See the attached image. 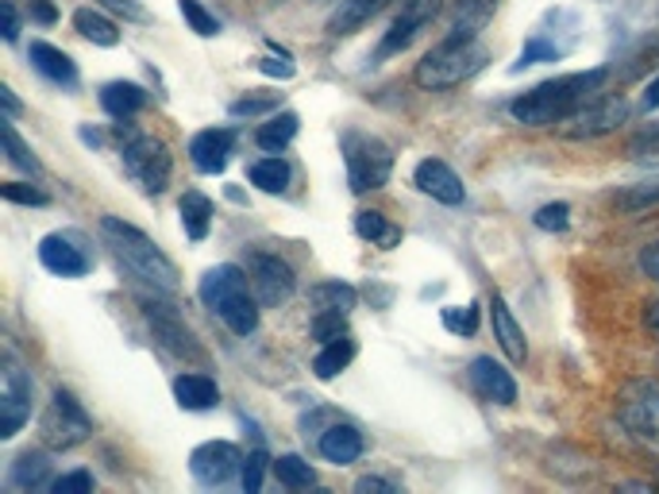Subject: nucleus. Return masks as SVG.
<instances>
[{
    "instance_id": "obj_1",
    "label": "nucleus",
    "mask_w": 659,
    "mask_h": 494,
    "mask_svg": "<svg viewBox=\"0 0 659 494\" xmlns=\"http://www.w3.org/2000/svg\"><path fill=\"white\" fill-rule=\"evenodd\" d=\"M601 82H606V70H590V74H563L551 77L544 86L521 94L509 112H513L517 124H529V128H548V124H563L571 112L583 101H590V94H598Z\"/></svg>"
},
{
    "instance_id": "obj_2",
    "label": "nucleus",
    "mask_w": 659,
    "mask_h": 494,
    "mask_svg": "<svg viewBox=\"0 0 659 494\" xmlns=\"http://www.w3.org/2000/svg\"><path fill=\"white\" fill-rule=\"evenodd\" d=\"M101 236L109 239L116 259L136 274V279H144L147 286H154L159 294H178V267L162 256L151 236H144V232L132 229V224L116 221V217H104Z\"/></svg>"
},
{
    "instance_id": "obj_3",
    "label": "nucleus",
    "mask_w": 659,
    "mask_h": 494,
    "mask_svg": "<svg viewBox=\"0 0 659 494\" xmlns=\"http://www.w3.org/2000/svg\"><path fill=\"white\" fill-rule=\"evenodd\" d=\"M486 66V47L474 39H444L439 47H432L421 62H416L413 77L421 89H451L459 82H467L471 74Z\"/></svg>"
},
{
    "instance_id": "obj_4",
    "label": "nucleus",
    "mask_w": 659,
    "mask_h": 494,
    "mask_svg": "<svg viewBox=\"0 0 659 494\" xmlns=\"http://www.w3.org/2000/svg\"><path fill=\"white\" fill-rule=\"evenodd\" d=\"M344 162H347V182L356 194L366 189H382L394 171V151L382 144L378 136H366V132H347L344 136Z\"/></svg>"
},
{
    "instance_id": "obj_5",
    "label": "nucleus",
    "mask_w": 659,
    "mask_h": 494,
    "mask_svg": "<svg viewBox=\"0 0 659 494\" xmlns=\"http://www.w3.org/2000/svg\"><path fill=\"white\" fill-rule=\"evenodd\" d=\"M39 429H42V441L51 444V448L66 452V448H77L82 441H89L94 421H89V413H85L82 402H77L74 394L54 391L51 406H47V413H42V421H39Z\"/></svg>"
},
{
    "instance_id": "obj_6",
    "label": "nucleus",
    "mask_w": 659,
    "mask_h": 494,
    "mask_svg": "<svg viewBox=\"0 0 659 494\" xmlns=\"http://www.w3.org/2000/svg\"><path fill=\"white\" fill-rule=\"evenodd\" d=\"M618 418L629 433L659 444V383L656 379H633L618 394Z\"/></svg>"
},
{
    "instance_id": "obj_7",
    "label": "nucleus",
    "mask_w": 659,
    "mask_h": 494,
    "mask_svg": "<svg viewBox=\"0 0 659 494\" xmlns=\"http://www.w3.org/2000/svg\"><path fill=\"white\" fill-rule=\"evenodd\" d=\"M625 116H629V104L621 101V97L598 94L579 104V109L559 124V132H563L567 139H598V136H609L618 124H625Z\"/></svg>"
},
{
    "instance_id": "obj_8",
    "label": "nucleus",
    "mask_w": 659,
    "mask_h": 494,
    "mask_svg": "<svg viewBox=\"0 0 659 494\" xmlns=\"http://www.w3.org/2000/svg\"><path fill=\"white\" fill-rule=\"evenodd\" d=\"M124 171L147 189V194H162L170 182V151L162 139L136 136L124 144Z\"/></svg>"
},
{
    "instance_id": "obj_9",
    "label": "nucleus",
    "mask_w": 659,
    "mask_h": 494,
    "mask_svg": "<svg viewBox=\"0 0 659 494\" xmlns=\"http://www.w3.org/2000/svg\"><path fill=\"white\" fill-rule=\"evenodd\" d=\"M439 9H444V0H401L398 20H394V27H389L386 39L378 44V59L406 51L416 35H421V27H428L432 20L439 16Z\"/></svg>"
},
{
    "instance_id": "obj_10",
    "label": "nucleus",
    "mask_w": 659,
    "mask_h": 494,
    "mask_svg": "<svg viewBox=\"0 0 659 494\" xmlns=\"http://www.w3.org/2000/svg\"><path fill=\"white\" fill-rule=\"evenodd\" d=\"M32 418V379L16 363H4V383H0V436L20 433V425Z\"/></svg>"
},
{
    "instance_id": "obj_11",
    "label": "nucleus",
    "mask_w": 659,
    "mask_h": 494,
    "mask_svg": "<svg viewBox=\"0 0 659 494\" xmlns=\"http://www.w3.org/2000/svg\"><path fill=\"white\" fill-rule=\"evenodd\" d=\"M294 286H297V279H294V271H289L286 259H278V256L251 259V291H254V298H259V306H282V301H289Z\"/></svg>"
},
{
    "instance_id": "obj_12",
    "label": "nucleus",
    "mask_w": 659,
    "mask_h": 494,
    "mask_svg": "<svg viewBox=\"0 0 659 494\" xmlns=\"http://www.w3.org/2000/svg\"><path fill=\"white\" fill-rule=\"evenodd\" d=\"M239 468H244V456H239V448L228 441H209L201 444V448H194V456H189V471H194L204 486L228 483Z\"/></svg>"
},
{
    "instance_id": "obj_13",
    "label": "nucleus",
    "mask_w": 659,
    "mask_h": 494,
    "mask_svg": "<svg viewBox=\"0 0 659 494\" xmlns=\"http://www.w3.org/2000/svg\"><path fill=\"white\" fill-rule=\"evenodd\" d=\"M139 306H144L147 321H151V329H154V341H159L162 348L174 351V356H197V344H194V336H189L186 321L178 317V309L159 306V301H151V298H144Z\"/></svg>"
},
{
    "instance_id": "obj_14",
    "label": "nucleus",
    "mask_w": 659,
    "mask_h": 494,
    "mask_svg": "<svg viewBox=\"0 0 659 494\" xmlns=\"http://www.w3.org/2000/svg\"><path fill=\"white\" fill-rule=\"evenodd\" d=\"M413 182H416V189H421V194L432 197V201L463 205V197H467V189H463V182H459V174L451 171L448 162H439V159L416 162Z\"/></svg>"
},
{
    "instance_id": "obj_15",
    "label": "nucleus",
    "mask_w": 659,
    "mask_h": 494,
    "mask_svg": "<svg viewBox=\"0 0 659 494\" xmlns=\"http://www.w3.org/2000/svg\"><path fill=\"white\" fill-rule=\"evenodd\" d=\"M471 386L482 394L486 402H498V406H513L517 402V383L506 367L494 363L490 356L471 359Z\"/></svg>"
},
{
    "instance_id": "obj_16",
    "label": "nucleus",
    "mask_w": 659,
    "mask_h": 494,
    "mask_svg": "<svg viewBox=\"0 0 659 494\" xmlns=\"http://www.w3.org/2000/svg\"><path fill=\"white\" fill-rule=\"evenodd\" d=\"M232 144H236V136H232L228 128L197 132V136L189 139V159H194V166L201 174H220L224 166H228Z\"/></svg>"
},
{
    "instance_id": "obj_17",
    "label": "nucleus",
    "mask_w": 659,
    "mask_h": 494,
    "mask_svg": "<svg viewBox=\"0 0 659 494\" xmlns=\"http://www.w3.org/2000/svg\"><path fill=\"white\" fill-rule=\"evenodd\" d=\"M39 259L51 274H62V279H82L89 271V259H85L82 247H74L66 236H47L39 244Z\"/></svg>"
},
{
    "instance_id": "obj_18",
    "label": "nucleus",
    "mask_w": 659,
    "mask_h": 494,
    "mask_svg": "<svg viewBox=\"0 0 659 494\" xmlns=\"http://www.w3.org/2000/svg\"><path fill=\"white\" fill-rule=\"evenodd\" d=\"M490 317H494V336H498L501 351H506L513 363H524V359H529L524 329L513 321V313H509V306H506V298H501V294H494V298H490Z\"/></svg>"
},
{
    "instance_id": "obj_19",
    "label": "nucleus",
    "mask_w": 659,
    "mask_h": 494,
    "mask_svg": "<svg viewBox=\"0 0 659 494\" xmlns=\"http://www.w3.org/2000/svg\"><path fill=\"white\" fill-rule=\"evenodd\" d=\"M321 456L328 464H356L363 456V433L356 425H332L321 433Z\"/></svg>"
},
{
    "instance_id": "obj_20",
    "label": "nucleus",
    "mask_w": 659,
    "mask_h": 494,
    "mask_svg": "<svg viewBox=\"0 0 659 494\" xmlns=\"http://www.w3.org/2000/svg\"><path fill=\"white\" fill-rule=\"evenodd\" d=\"M212 313L220 317V321L228 324L232 333L236 336H247V333H254L259 329V298H251L247 291H236V294H228V298L220 301Z\"/></svg>"
},
{
    "instance_id": "obj_21",
    "label": "nucleus",
    "mask_w": 659,
    "mask_h": 494,
    "mask_svg": "<svg viewBox=\"0 0 659 494\" xmlns=\"http://www.w3.org/2000/svg\"><path fill=\"white\" fill-rule=\"evenodd\" d=\"M494 4H498V0H456V4H451L448 35L451 39H474L482 27L490 24Z\"/></svg>"
},
{
    "instance_id": "obj_22",
    "label": "nucleus",
    "mask_w": 659,
    "mask_h": 494,
    "mask_svg": "<svg viewBox=\"0 0 659 494\" xmlns=\"http://www.w3.org/2000/svg\"><path fill=\"white\" fill-rule=\"evenodd\" d=\"M389 0H339V9L328 16V35H356L366 20H374Z\"/></svg>"
},
{
    "instance_id": "obj_23",
    "label": "nucleus",
    "mask_w": 659,
    "mask_h": 494,
    "mask_svg": "<svg viewBox=\"0 0 659 494\" xmlns=\"http://www.w3.org/2000/svg\"><path fill=\"white\" fill-rule=\"evenodd\" d=\"M32 66L39 70L42 77L59 82V86H74V82H77L74 59H70L66 51H59V47L42 44V39H35V44H32Z\"/></svg>"
},
{
    "instance_id": "obj_24",
    "label": "nucleus",
    "mask_w": 659,
    "mask_h": 494,
    "mask_svg": "<svg viewBox=\"0 0 659 494\" xmlns=\"http://www.w3.org/2000/svg\"><path fill=\"white\" fill-rule=\"evenodd\" d=\"M236 291H247V274L239 271L236 263L212 267V271L201 279V301L209 309H216L220 301L228 298V294H236Z\"/></svg>"
},
{
    "instance_id": "obj_25",
    "label": "nucleus",
    "mask_w": 659,
    "mask_h": 494,
    "mask_svg": "<svg viewBox=\"0 0 659 494\" xmlns=\"http://www.w3.org/2000/svg\"><path fill=\"white\" fill-rule=\"evenodd\" d=\"M174 398H178L182 409H194V413H201V409L216 406L220 391H216V383H212L209 375H178V379H174Z\"/></svg>"
},
{
    "instance_id": "obj_26",
    "label": "nucleus",
    "mask_w": 659,
    "mask_h": 494,
    "mask_svg": "<svg viewBox=\"0 0 659 494\" xmlns=\"http://www.w3.org/2000/svg\"><path fill=\"white\" fill-rule=\"evenodd\" d=\"M101 104L109 116L127 120L147 104V94H144V86H136V82H109V86L101 89Z\"/></svg>"
},
{
    "instance_id": "obj_27",
    "label": "nucleus",
    "mask_w": 659,
    "mask_h": 494,
    "mask_svg": "<svg viewBox=\"0 0 659 494\" xmlns=\"http://www.w3.org/2000/svg\"><path fill=\"white\" fill-rule=\"evenodd\" d=\"M51 479V456L47 452H24L9 471V483L16 491H35V486H47Z\"/></svg>"
},
{
    "instance_id": "obj_28",
    "label": "nucleus",
    "mask_w": 659,
    "mask_h": 494,
    "mask_svg": "<svg viewBox=\"0 0 659 494\" xmlns=\"http://www.w3.org/2000/svg\"><path fill=\"white\" fill-rule=\"evenodd\" d=\"M309 301H313L316 313H351L359 301L356 286H347V282H321V286H313L309 291Z\"/></svg>"
},
{
    "instance_id": "obj_29",
    "label": "nucleus",
    "mask_w": 659,
    "mask_h": 494,
    "mask_svg": "<svg viewBox=\"0 0 659 494\" xmlns=\"http://www.w3.org/2000/svg\"><path fill=\"white\" fill-rule=\"evenodd\" d=\"M74 27H77L82 39H89V44H97V47H116L120 44V27L97 9H77Z\"/></svg>"
},
{
    "instance_id": "obj_30",
    "label": "nucleus",
    "mask_w": 659,
    "mask_h": 494,
    "mask_svg": "<svg viewBox=\"0 0 659 494\" xmlns=\"http://www.w3.org/2000/svg\"><path fill=\"white\" fill-rule=\"evenodd\" d=\"M356 232L374 247H394L401 244V229L398 224H389L378 209H359L356 213Z\"/></svg>"
},
{
    "instance_id": "obj_31",
    "label": "nucleus",
    "mask_w": 659,
    "mask_h": 494,
    "mask_svg": "<svg viewBox=\"0 0 659 494\" xmlns=\"http://www.w3.org/2000/svg\"><path fill=\"white\" fill-rule=\"evenodd\" d=\"M182 229H186L189 239H204L209 236V224H212V201L204 194H197V189H189L186 197H182Z\"/></svg>"
},
{
    "instance_id": "obj_32",
    "label": "nucleus",
    "mask_w": 659,
    "mask_h": 494,
    "mask_svg": "<svg viewBox=\"0 0 659 494\" xmlns=\"http://www.w3.org/2000/svg\"><path fill=\"white\" fill-rule=\"evenodd\" d=\"M294 136H297V112H278V116H271L266 124H259V132H254V144H259L262 151L278 155Z\"/></svg>"
},
{
    "instance_id": "obj_33",
    "label": "nucleus",
    "mask_w": 659,
    "mask_h": 494,
    "mask_svg": "<svg viewBox=\"0 0 659 494\" xmlns=\"http://www.w3.org/2000/svg\"><path fill=\"white\" fill-rule=\"evenodd\" d=\"M356 359V341L351 336H339V341H332V344H324L321 348V356L313 359V371H316V379H336L339 371H344L347 363Z\"/></svg>"
},
{
    "instance_id": "obj_34",
    "label": "nucleus",
    "mask_w": 659,
    "mask_h": 494,
    "mask_svg": "<svg viewBox=\"0 0 659 494\" xmlns=\"http://www.w3.org/2000/svg\"><path fill=\"white\" fill-rule=\"evenodd\" d=\"M251 182L259 189H266V194H282V189L289 186V162L278 159V155H271V159H259L251 166Z\"/></svg>"
},
{
    "instance_id": "obj_35",
    "label": "nucleus",
    "mask_w": 659,
    "mask_h": 494,
    "mask_svg": "<svg viewBox=\"0 0 659 494\" xmlns=\"http://www.w3.org/2000/svg\"><path fill=\"white\" fill-rule=\"evenodd\" d=\"M271 471L278 476L282 486H289V491H301V486L316 483V471L309 468V460H301V456H278V460L271 464Z\"/></svg>"
},
{
    "instance_id": "obj_36",
    "label": "nucleus",
    "mask_w": 659,
    "mask_h": 494,
    "mask_svg": "<svg viewBox=\"0 0 659 494\" xmlns=\"http://www.w3.org/2000/svg\"><path fill=\"white\" fill-rule=\"evenodd\" d=\"M0 136H4V151H9L12 166H20V171H27V174H39V159H35L32 147H24V139L16 136V128H12V116L0 120Z\"/></svg>"
},
{
    "instance_id": "obj_37",
    "label": "nucleus",
    "mask_w": 659,
    "mask_h": 494,
    "mask_svg": "<svg viewBox=\"0 0 659 494\" xmlns=\"http://www.w3.org/2000/svg\"><path fill=\"white\" fill-rule=\"evenodd\" d=\"M439 317H444V329L456 336H474V329H478V309L474 306H448Z\"/></svg>"
},
{
    "instance_id": "obj_38",
    "label": "nucleus",
    "mask_w": 659,
    "mask_h": 494,
    "mask_svg": "<svg viewBox=\"0 0 659 494\" xmlns=\"http://www.w3.org/2000/svg\"><path fill=\"white\" fill-rule=\"evenodd\" d=\"M178 9H182V16H186V24L194 27L197 35H216V32H220L216 16H212V12L204 9L201 0H178Z\"/></svg>"
},
{
    "instance_id": "obj_39",
    "label": "nucleus",
    "mask_w": 659,
    "mask_h": 494,
    "mask_svg": "<svg viewBox=\"0 0 659 494\" xmlns=\"http://www.w3.org/2000/svg\"><path fill=\"white\" fill-rule=\"evenodd\" d=\"M313 336L321 344H332V341H339V336H347V313H316Z\"/></svg>"
},
{
    "instance_id": "obj_40",
    "label": "nucleus",
    "mask_w": 659,
    "mask_h": 494,
    "mask_svg": "<svg viewBox=\"0 0 659 494\" xmlns=\"http://www.w3.org/2000/svg\"><path fill=\"white\" fill-rule=\"evenodd\" d=\"M278 109V94H254V97H239L232 101V116H262V112Z\"/></svg>"
},
{
    "instance_id": "obj_41",
    "label": "nucleus",
    "mask_w": 659,
    "mask_h": 494,
    "mask_svg": "<svg viewBox=\"0 0 659 494\" xmlns=\"http://www.w3.org/2000/svg\"><path fill=\"white\" fill-rule=\"evenodd\" d=\"M266 468H271V460H266V452H251L244 460V468H239V476H244V491L254 494L262 486V476H266Z\"/></svg>"
},
{
    "instance_id": "obj_42",
    "label": "nucleus",
    "mask_w": 659,
    "mask_h": 494,
    "mask_svg": "<svg viewBox=\"0 0 659 494\" xmlns=\"http://www.w3.org/2000/svg\"><path fill=\"white\" fill-rule=\"evenodd\" d=\"M536 229H544V232H563L567 224H571V209H567L563 201H556V205H544V209H536Z\"/></svg>"
},
{
    "instance_id": "obj_43",
    "label": "nucleus",
    "mask_w": 659,
    "mask_h": 494,
    "mask_svg": "<svg viewBox=\"0 0 659 494\" xmlns=\"http://www.w3.org/2000/svg\"><path fill=\"white\" fill-rule=\"evenodd\" d=\"M559 54H563V47L544 44V39H533V44H524V51H521V59H517V66H513V70L533 66V62H556Z\"/></svg>"
},
{
    "instance_id": "obj_44",
    "label": "nucleus",
    "mask_w": 659,
    "mask_h": 494,
    "mask_svg": "<svg viewBox=\"0 0 659 494\" xmlns=\"http://www.w3.org/2000/svg\"><path fill=\"white\" fill-rule=\"evenodd\" d=\"M629 159H659V128H648L629 139Z\"/></svg>"
},
{
    "instance_id": "obj_45",
    "label": "nucleus",
    "mask_w": 659,
    "mask_h": 494,
    "mask_svg": "<svg viewBox=\"0 0 659 494\" xmlns=\"http://www.w3.org/2000/svg\"><path fill=\"white\" fill-rule=\"evenodd\" d=\"M0 194L9 197V201H16V205H47V194H42V189H35V186H24V182H4V186H0Z\"/></svg>"
},
{
    "instance_id": "obj_46",
    "label": "nucleus",
    "mask_w": 659,
    "mask_h": 494,
    "mask_svg": "<svg viewBox=\"0 0 659 494\" xmlns=\"http://www.w3.org/2000/svg\"><path fill=\"white\" fill-rule=\"evenodd\" d=\"M51 491L54 494H85V491H94V476H89V471H70V476L54 479Z\"/></svg>"
},
{
    "instance_id": "obj_47",
    "label": "nucleus",
    "mask_w": 659,
    "mask_h": 494,
    "mask_svg": "<svg viewBox=\"0 0 659 494\" xmlns=\"http://www.w3.org/2000/svg\"><path fill=\"white\" fill-rule=\"evenodd\" d=\"M651 201H659V186H641V189H633V194L618 197L621 209H641V205H651Z\"/></svg>"
},
{
    "instance_id": "obj_48",
    "label": "nucleus",
    "mask_w": 659,
    "mask_h": 494,
    "mask_svg": "<svg viewBox=\"0 0 659 494\" xmlns=\"http://www.w3.org/2000/svg\"><path fill=\"white\" fill-rule=\"evenodd\" d=\"M641 267H644V274H648V279L659 282V239L641 251Z\"/></svg>"
},
{
    "instance_id": "obj_49",
    "label": "nucleus",
    "mask_w": 659,
    "mask_h": 494,
    "mask_svg": "<svg viewBox=\"0 0 659 494\" xmlns=\"http://www.w3.org/2000/svg\"><path fill=\"white\" fill-rule=\"evenodd\" d=\"M27 9L35 12V20H39V24H54V20H59V12H54L51 0H27Z\"/></svg>"
},
{
    "instance_id": "obj_50",
    "label": "nucleus",
    "mask_w": 659,
    "mask_h": 494,
    "mask_svg": "<svg viewBox=\"0 0 659 494\" xmlns=\"http://www.w3.org/2000/svg\"><path fill=\"white\" fill-rule=\"evenodd\" d=\"M0 12H4V39H9V44H16V35H20V20H16V9H12L9 0H4V4H0Z\"/></svg>"
},
{
    "instance_id": "obj_51",
    "label": "nucleus",
    "mask_w": 659,
    "mask_h": 494,
    "mask_svg": "<svg viewBox=\"0 0 659 494\" xmlns=\"http://www.w3.org/2000/svg\"><path fill=\"white\" fill-rule=\"evenodd\" d=\"M356 491L359 494H366V491H398V486H394V483H386V479H378V476H363V479H359V483H356Z\"/></svg>"
},
{
    "instance_id": "obj_52",
    "label": "nucleus",
    "mask_w": 659,
    "mask_h": 494,
    "mask_svg": "<svg viewBox=\"0 0 659 494\" xmlns=\"http://www.w3.org/2000/svg\"><path fill=\"white\" fill-rule=\"evenodd\" d=\"M259 70L271 77H294V66H289V62H278V59H262Z\"/></svg>"
},
{
    "instance_id": "obj_53",
    "label": "nucleus",
    "mask_w": 659,
    "mask_h": 494,
    "mask_svg": "<svg viewBox=\"0 0 659 494\" xmlns=\"http://www.w3.org/2000/svg\"><path fill=\"white\" fill-rule=\"evenodd\" d=\"M0 101H4V109H9V116H16V112H20V101H16V94H12L9 86H0Z\"/></svg>"
},
{
    "instance_id": "obj_54",
    "label": "nucleus",
    "mask_w": 659,
    "mask_h": 494,
    "mask_svg": "<svg viewBox=\"0 0 659 494\" xmlns=\"http://www.w3.org/2000/svg\"><path fill=\"white\" fill-rule=\"evenodd\" d=\"M644 109H659V77L648 86V94H644Z\"/></svg>"
},
{
    "instance_id": "obj_55",
    "label": "nucleus",
    "mask_w": 659,
    "mask_h": 494,
    "mask_svg": "<svg viewBox=\"0 0 659 494\" xmlns=\"http://www.w3.org/2000/svg\"><path fill=\"white\" fill-rule=\"evenodd\" d=\"M644 321H648V329L659 336V301H651V306H648V313H644Z\"/></svg>"
},
{
    "instance_id": "obj_56",
    "label": "nucleus",
    "mask_w": 659,
    "mask_h": 494,
    "mask_svg": "<svg viewBox=\"0 0 659 494\" xmlns=\"http://www.w3.org/2000/svg\"><path fill=\"white\" fill-rule=\"evenodd\" d=\"M120 4H124V0H120Z\"/></svg>"
}]
</instances>
